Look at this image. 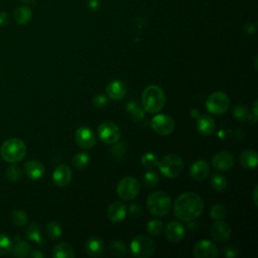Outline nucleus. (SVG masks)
<instances>
[{
    "label": "nucleus",
    "mask_w": 258,
    "mask_h": 258,
    "mask_svg": "<svg viewBox=\"0 0 258 258\" xmlns=\"http://www.w3.org/2000/svg\"><path fill=\"white\" fill-rule=\"evenodd\" d=\"M192 254L196 258H215L219 255V251L213 242L204 239L194 245Z\"/></svg>",
    "instance_id": "11"
},
{
    "label": "nucleus",
    "mask_w": 258,
    "mask_h": 258,
    "mask_svg": "<svg viewBox=\"0 0 258 258\" xmlns=\"http://www.w3.org/2000/svg\"><path fill=\"white\" fill-rule=\"evenodd\" d=\"M166 97L163 90L156 86L150 85L146 87L141 96L143 109L149 113H158L165 105Z\"/></svg>",
    "instance_id": "2"
},
{
    "label": "nucleus",
    "mask_w": 258,
    "mask_h": 258,
    "mask_svg": "<svg viewBox=\"0 0 258 258\" xmlns=\"http://www.w3.org/2000/svg\"><path fill=\"white\" fill-rule=\"evenodd\" d=\"M146 206L153 216L161 217L169 212L171 208V200L165 191L157 190L148 196Z\"/></svg>",
    "instance_id": "4"
},
{
    "label": "nucleus",
    "mask_w": 258,
    "mask_h": 258,
    "mask_svg": "<svg viewBox=\"0 0 258 258\" xmlns=\"http://www.w3.org/2000/svg\"><path fill=\"white\" fill-rule=\"evenodd\" d=\"M210 173V165L205 159H199L195 161L189 169L190 176L196 180H202L208 177Z\"/></svg>",
    "instance_id": "19"
},
{
    "label": "nucleus",
    "mask_w": 258,
    "mask_h": 258,
    "mask_svg": "<svg viewBox=\"0 0 258 258\" xmlns=\"http://www.w3.org/2000/svg\"><path fill=\"white\" fill-rule=\"evenodd\" d=\"M158 181H159L158 174L151 169L145 172L143 175V183L145 184L146 187H149V188L154 187L158 184Z\"/></svg>",
    "instance_id": "36"
},
{
    "label": "nucleus",
    "mask_w": 258,
    "mask_h": 258,
    "mask_svg": "<svg viewBox=\"0 0 258 258\" xmlns=\"http://www.w3.org/2000/svg\"><path fill=\"white\" fill-rule=\"evenodd\" d=\"M13 248V243L11 239L5 235V234H0V255H6L12 251Z\"/></svg>",
    "instance_id": "37"
},
{
    "label": "nucleus",
    "mask_w": 258,
    "mask_h": 258,
    "mask_svg": "<svg viewBox=\"0 0 258 258\" xmlns=\"http://www.w3.org/2000/svg\"><path fill=\"white\" fill-rule=\"evenodd\" d=\"M210 215H211V218L213 220H216V221L223 220L227 216V208L224 205L216 204L212 207Z\"/></svg>",
    "instance_id": "34"
},
{
    "label": "nucleus",
    "mask_w": 258,
    "mask_h": 258,
    "mask_svg": "<svg viewBox=\"0 0 258 258\" xmlns=\"http://www.w3.org/2000/svg\"><path fill=\"white\" fill-rule=\"evenodd\" d=\"M90 161V156L87 152H79L73 158V165L78 169L85 168Z\"/></svg>",
    "instance_id": "31"
},
{
    "label": "nucleus",
    "mask_w": 258,
    "mask_h": 258,
    "mask_svg": "<svg viewBox=\"0 0 258 258\" xmlns=\"http://www.w3.org/2000/svg\"><path fill=\"white\" fill-rule=\"evenodd\" d=\"M254 66H255V70H257V56L255 57V61H254Z\"/></svg>",
    "instance_id": "50"
},
{
    "label": "nucleus",
    "mask_w": 258,
    "mask_h": 258,
    "mask_svg": "<svg viewBox=\"0 0 258 258\" xmlns=\"http://www.w3.org/2000/svg\"><path fill=\"white\" fill-rule=\"evenodd\" d=\"M46 232L48 234V236L55 240V239H58L60 236H61V233H62V229L60 227V225L56 222H50L47 224L46 226Z\"/></svg>",
    "instance_id": "38"
},
{
    "label": "nucleus",
    "mask_w": 258,
    "mask_h": 258,
    "mask_svg": "<svg viewBox=\"0 0 258 258\" xmlns=\"http://www.w3.org/2000/svg\"><path fill=\"white\" fill-rule=\"evenodd\" d=\"M126 110L129 113L130 117L136 122L141 121L144 118V113H145L144 109H142L140 106H138V104L134 101H129L127 103Z\"/></svg>",
    "instance_id": "26"
},
{
    "label": "nucleus",
    "mask_w": 258,
    "mask_h": 258,
    "mask_svg": "<svg viewBox=\"0 0 258 258\" xmlns=\"http://www.w3.org/2000/svg\"><path fill=\"white\" fill-rule=\"evenodd\" d=\"M24 172L31 179H39L44 174V166L38 160H29L24 164Z\"/></svg>",
    "instance_id": "22"
},
{
    "label": "nucleus",
    "mask_w": 258,
    "mask_h": 258,
    "mask_svg": "<svg viewBox=\"0 0 258 258\" xmlns=\"http://www.w3.org/2000/svg\"><path fill=\"white\" fill-rule=\"evenodd\" d=\"M28 256L32 257V258H43L44 254L42 252H40L39 250H33V251H29Z\"/></svg>",
    "instance_id": "47"
},
{
    "label": "nucleus",
    "mask_w": 258,
    "mask_h": 258,
    "mask_svg": "<svg viewBox=\"0 0 258 258\" xmlns=\"http://www.w3.org/2000/svg\"><path fill=\"white\" fill-rule=\"evenodd\" d=\"M151 127L159 135H169L174 129V121L166 114H157L151 119Z\"/></svg>",
    "instance_id": "10"
},
{
    "label": "nucleus",
    "mask_w": 258,
    "mask_h": 258,
    "mask_svg": "<svg viewBox=\"0 0 258 258\" xmlns=\"http://www.w3.org/2000/svg\"><path fill=\"white\" fill-rule=\"evenodd\" d=\"M157 166L164 176L174 178L181 173L183 169V162L177 154L171 153L162 157L161 160L158 161Z\"/></svg>",
    "instance_id": "5"
},
{
    "label": "nucleus",
    "mask_w": 258,
    "mask_h": 258,
    "mask_svg": "<svg viewBox=\"0 0 258 258\" xmlns=\"http://www.w3.org/2000/svg\"><path fill=\"white\" fill-rule=\"evenodd\" d=\"M75 139L78 145L84 149H90L94 147L96 143V135L94 131L87 126L79 127L76 130Z\"/></svg>",
    "instance_id": "12"
},
{
    "label": "nucleus",
    "mask_w": 258,
    "mask_h": 258,
    "mask_svg": "<svg viewBox=\"0 0 258 258\" xmlns=\"http://www.w3.org/2000/svg\"><path fill=\"white\" fill-rule=\"evenodd\" d=\"M97 132H98L99 138L106 144L116 143L121 136L119 127L110 121H105L101 123L98 126Z\"/></svg>",
    "instance_id": "9"
},
{
    "label": "nucleus",
    "mask_w": 258,
    "mask_h": 258,
    "mask_svg": "<svg viewBox=\"0 0 258 258\" xmlns=\"http://www.w3.org/2000/svg\"><path fill=\"white\" fill-rule=\"evenodd\" d=\"M13 16L17 23L25 25L30 21V19L32 17V12L27 6L23 5V6H19L15 9Z\"/></svg>",
    "instance_id": "25"
},
{
    "label": "nucleus",
    "mask_w": 258,
    "mask_h": 258,
    "mask_svg": "<svg viewBox=\"0 0 258 258\" xmlns=\"http://www.w3.org/2000/svg\"><path fill=\"white\" fill-rule=\"evenodd\" d=\"M243 28H244V31L246 33H248V34H253L255 32V30H256V27H255V25L253 23H247V24L244 25Z\"/></svg>",
    "instance_id": "46"
},
{
    "label": "nucleus",
    "mask_w": 258,
    "mask_h": 258,
    "mask_svg": "<svg viewBox=\"0 0 258 258\" xmlns=\"http://www.w3.org/2000/svg\"><path fill=\"white\" fill-rule=\"evenodd\" d=\"M52 256L54 258H74L75 251L72 245L66 242H61L53 247Z\"/></svg>",
    "instance_id": "24"
},
{
    "label": "nucleus",
    "mask_w": 258,
    "mask_h": 258,
    "mask_svg": "<svg viewBox=\"0 0 258 258\" xmlns=\"http://www.w3.org/2000/svg\"><path fill=\"white\" fill-rule=\"evenodd\" d=\"M1 157L10 163L22 160L26 154L25 143L19 138H9L2 143L0 148Z\"/></svg>",
    "instance_id": "3"
},
{
    "label": "nucleus",
    "mask_w": 258,
    "mask_h": 258,
    "mask_svg": "<svg viewBox=\"0 0 258 258\" xmlns=\"http://www.w3.org/2000/svg\"><path fill=\"white\" fill-rule=\"evenodd\" d=\"M117 195L123 201L135 199L140 190V184L136 177L125 176L117 184Z\"/></svg>",
    "instance_id": "8"
},
{
    "label": "nucleus",
    "mask_w": 258,
    "mask_h": 258,
    "mask_svg": "<svg viewBox=\"0 0 258 258\" xmlns=\"http://www.w3.org/2000/svg\"><path fill=\"white\" fill-rule=\"evenodd\" d=\"M257 195H258V186L256 185L253 191V202L255 206H258V201H257Z\"/></svg>",
    "instance_id": "48"
},
{
    "label": "nucleus",
    "mask_w": 258,
    "mask_h": 258,
    "mask_svg": "<svg viewBox=\"0 0 258 258\" xmlns=\"http://www.w3.org/2000/svg\"><path fill=\"white\" fill-rule=\"evenodd\" d=\"M229 107L230 99L224 92H214L206 101V108L213 115H222L228 111Z\"/></svg>",
    "instance_id": "7"
},
{
    "label": "nucleus",
    "mask_w": 258,
    "mask_h": 258,
    "mask_svg": "<svg viewBox=\"0 0 258 258\" xmlns=\"http://www.w3.org/2000/svg\"><path fill=\"white\" fill-rule=\"evenodd\" d=\"M130 250L137 258H148L155 251L154 242L145 235H137L130 243Z\"/></svg>",
    "instance_id": "6"
},
{
    "label": "nucleus",
    "mask_w": 258,
    "mask_h": 258,
    "mask_svg": "<svg viewBox=\"0 0 258 258\" xmlns=\"http://www.w3.org/2000/svg\"><path fill=\"white\" fill-rule=\"evenodd\" d=\"M9 22V15L6 12H0V27L6 26Z\"/></svg>",
    "instance_id": "45"
},
{
    "label": "nucleus",
    "mask_w": 258,
    "mask_h": 258,
    "mask_svg": "<svg viewBox=\"0 0 258 258\" xmlns=\"http://www.w3.org/2000/svg\"><path fill=\"white\" fill-rule=\"evenodd\" d=\"M109 249L110 252L117 257H122L127 253V247L125 243L121 240H115L111 242L109 245Z\"/></svg>",
    "instance_id": "29"
},
{
    "label": "nucleus",
    "mask_w": 258,
    "mask_h": 258,
    "mask_svg": "<svg viewBox=\"0 0 258 258\" xmlns=\"http://www.w3.org/2000/svg\"><path fill=\"white\" fill-rule=\"evenodd\" d=\"M5 175L9 181H17L21 177V169L18 165L12 164L7 168Z\"/></svg>",
    "instance_id": "39"
},
{
    "label": "nucleus",
    "mask_w": 258,
    "mask_h": 258,
    "mask_svg": "<svg viewBox=\"0 0 258 258\" xmlns=\"http://www.w3.org/2000/svg\"><path fill=\"white\" fill-rule=\"evenodd\" d=\"M111 153L113 155V157H115L116 159L122 158L125 153H126V146L124 143L120 142V143H114V145L111 147Z\"/></svg>",
    "instance_id": "41"
},
{
    "label": "nucleus",
    "mask_w": 258,
    "mask_h": 258,
    "mask_svg": "<svg viewBox=\"0 0 258 258\" xmlns=\"http://www.w3.org/2000/svg\"><path fill=\"white\" fill-rule=\"evenodd\" d=\"M211 184H212L214 189H216L218 191H223V190L226 189L228 181H227L226 177L223 174L216 173L211 178Z\"/></svg>",
    "instance_id": "30"
},
{
    "label": "nucleus",
    "mask_w": 258,
    "mask_h": 258,
    "mask_svg": "<svg viewBox=\"0 0 258 258\" xmlns=\"http://www.w3.org/2000/svg\"><path fill=\"white\" fill-rule=\"evenodd\" d=\"M18 241L12 248L13 255L16 257H26L28 256V253L30 251V245L21 239H18V237H15Z\"/></svg>",
    "instance_id": "27"
},
{
    "label": "nucleus",
    "mask_w": 258,
    "mask_h": 258,
    "mask_svg": "<svg viewBox=\"0 0 258 258\" xmlns=\"http://www.w3.org/2000/svg\"><path fill=\"white\" fill-rule=\"evenodd\" d=\"M106 93L112 100L118 101L125 97L127 93V87L125 83L120 80H115L110 82L106 87Z\"/></svg>",
    "instance_id": "18"
},
{
    "label": "nucleus",
    "mask_w": 258,
    "mask_h": 258,
    "mask_svg": "<svg viewBox=\"0 0 258 258\" xmlns=\"http://www.w3.org/2000/svg\"><path fill=\"white\" fill-rule=\"evenodd\" d=\"M216 128V123L213 117L207 114H199L197 116V129L203 136L211 135Z\"/></svg>",
    "instance_id": "17"
},
{
    "label": "nucleus",
    "mask_w": 258,
    "mask_h": 258,
    "mask_svg": "<svg viewBox=\"0 0 258 258\" xmlns=\"http://www.w3.org/2000/svg\"><path fill=\"white\" fill-rule=\"evenodd\" d=\"M105 245L101 238L99 237H91L87 240L85 244L86 253L91 257L101 256L104 252Z\"/></svg>",
    "instance_id": "21"
},
{
    "label": "nucleus",
    "mask_w": 258,
    "mask_h": 258,
    "mask_svg": "<svg viewBox=\"0 0 258 258\" xmlns=\"http://www.w3.org/2000/svg\"><path fill=\"white\" fill-rule=\"evenodd\" d=\"M21 2H23V3H31V2H33L34 0H20Z\"/></svg>",
    "instance_id": "49"
},
{
    "label": "nucleus",
    "mask_w": 258,
    "mask_h": 258,
    "mask_svg": "<svg viewBox=\"0 0 258 258\" xmlns=\"http://www.w3.org/2000/svg\"><path fill=\"white\" fill-rule=\"evenodd\" d=\"M73 177V172L70 166L67 164H59L56 166L52 173V180L55 185L59 187H63L68 185Z\"/></svg>",
    "instance_id": "14"
},
{
    "label": "nucleus",
    "mask_w": 258,
    "mask_h": 258,
    "mask_svg": "<svg viewBox=\"0 0 258 258\" xmlns=\"http://www.w3.org/2000/svg\"><path fill=\"white\" fill-rule=\"evenodd\" d=\"M224 255L228 258H234L238 255V250L237 248L235 247H232V246H227L224 248Z\"/></svg>",
    "instance_id": "44"
},
{
    "label": "nucleus",
    "mask_w": 258,
    "mask_h": 258,
    "mask_svg": "<svg viewBox=\"0 0 258 258\" xmlns=\"http://www.w3.org/2000/svg\"><path fill=\"white\" fill-rule=\"evenodd\" d=\"M234 163H235L234 155L227 150H223L216 153L212 158L213 166L220 171L229 170L234 165Z\"/></svg>",
    "instance_id": "13"
},
{
    "label": "nucleus",
    "mask_w": 258,
    "mask_h": 258,
    "mask_svg": "<svg viewBox=\"0 0 258 258\" xmlns=\"http://www.w3.org/2000/svg\"><path fill=\"white\" fill-rule=\"evenodd\" d=\"M164 235L168 242L173 244L177 243L184 236V228L179 222L172 221L166 225L164 230Z\"/></svg>",
    "instance_id": "16"
},
{
    "label": "nucleus",
    "mask_w": 258,
    "mask_h": 258,
    "mask_svg": "<svg viewBox=\"0 0 258 258\" xmlns=\"http://www.w3.org/2000/svg\"><path fill=\"white\" fill-rule=\"evenodd\" d=\"M26 236L29 240L35 242L36 244L38 245H42L43 244V239L41 237V234H40V228L37 224L33 223L31 224L27 230H26Z\"/></svg>",
    "instance_id": "28"
},
{
    "label": "nucleus",
    "mask_w": 258,
    "mask_h": 258,
    "mask_svg": "<svg viewBox=\"0 0 258 258\" xmlns=\"http://www.w3.org/2000/svg\"><path fill=\"white\" fill-rule=\"evenodd\" d=\"M162 229H163V224L160 220H150L147 225H146V230L148 232L149 235L151 236H159L162 232Z\"/></svg>",
    "instance_id": "32"
},
{
    "label": "nucleus",
    "mask_w": 258,
    "mask_h": 258,
    "mask_svg": "<svg viewBox=\"0 0 258 258\" xmlns=\"http://www.w3.org/2000/svg\"><path fill=\"white\" fill-rule=\"evenodd\" d=\"M211 235L216 241L225 242L231 237V227L228 223L218 220L211 227Z\"/></svg>",
    "instance_id": "15"
},
{
    "label": "nucleus",
    "mask_w": 258,
    "mask_h": 258,
    "mask_svg": "<svg viewBox=\"0 0 258 258\" xmlns=\"http://www.w3.org/2000/svg\"><path fill=\"white\" fill-rule=\"evenodd\" d=\"M11 221L17 227L25 226L27 223V215L21 210H14L11 213Z\"/></svg>",
    "instance_id": "35"
},
{
    "label": "nucleus",
    "mask_w": 258,
    "mask_h": 258,
    "mask_svg": "<svg viewBox=\"0 0 258 258\" xmlns=\"http://www.w3.org/2000/svg\"><path fill=\"white\" fill-rule=\"evenodd\" d=\"M92 102H93V105H94L96 108L101 109V108H104V107L107 106V104H108V98L105 97L104 95H96V96H94Z\"/></svg>",
    "instance_id": "42"
},
{
    "label": "nucleus",
    "mask_w": 258,
    "mask_h": 258,
    "mask_svg": "<svg viewBox=\"0 0 258 258\" xmlns=\"http://www.w3.org/2000/svg\"><path fill=\"white\" fill-rule=\"evenodd\" d=\"M203 211L204 202L196 192H182L174 201L173 212L175 217L180 221L191 222L199 218Z\"/></svg>",
    "instance_id": "1"
},
{
    "label": "nucleus",
    "mask_w": 258,
    "mask_h": 258,
    "mask_svg": "<svg viewBox=\"0 0 258 258\" xmlns=\"http://www.w3.org/2000/svg\"><path fill=\"white\" fill-rule=\"evenodd\" d=\"M239 162L244 168H247V169L255 168L258 163L257 152L253 149L243 150L239 156Z\"/></svg>",
    "instance_id": "23"
},
{
    "label": "nucleus",
    "mask_w": 258,
    "mask_h": 258,
    "mask_svg": "<svg viewBox=\"0 0 258 258\" xmlns=\"http://www.w3.org/2000/svg\"><path fill=\"white\" fill-rule=\"evenodd\" d=\"M126 214L127 209L122 202H115L111 204L107 210L108 219L114 223H119L123 221L126 217Z\"/></svg>",
    "instance_id": "20"
},
{
    "label": "nucleus",
    "mask_w": 258,
    "mask_h": 258,
    "mask_svg": "<svg viewBox=\"0 0 258 258\" xmlns=\"http://www.w3.org/2000/svg\"><path fill=\"white\" fill-rule=\"evenodd\" d=\"M158 161L157 156L152 152H147L141 157V163L147 169H153L156 167L158 165Z\"/></svg>",
    "instance_id": "33"
},
{
    "label": "nucleus",
    "mask_w": 258,
    "mask_h": 258,
    "mask_svg": "<svg viewBox=\"0 0 258 258\" xmlns=\"http://www.w3.org/2000/svg\"><path fill=\"white\" fill-rule=\"evenodd\" d=\"M141 207L136 205V204H132L129 206V214L132 218H139L141 216Z\"/></svg>",
    "instance_id": "43"
},
{
    "label": "nucleus",
    "mask_w": 258,
    "mask_h": 258,
    "mask_svg": "<svg viewBox=\"0 0 258 258\" xmlns=\"http://www.w3.org/2000/svg\"><path fill=\"white\" fill-rule=\"evenodd\" d=\"M233 115L240 121H246L248 120L250 116V112L247 110V108L241 104L237 105L233 110Z\"/></svg>",
    "instance_id": "40"
}]
</instances>
